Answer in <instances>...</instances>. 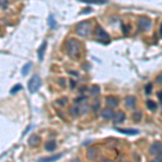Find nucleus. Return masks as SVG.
<instances>
[{"mask_svg":"<svg viewBox=\"0 0 162 162\" xmlns=\"http://www.w3.org/2000/svg\"><path fill=\"white\" fill-rule=\"evenodd\" d=\"M80 49H81V44L78 40L70 39L67 42V53H68V55L71 59H77V57H79Z\"/></svg>","mask_w":162,"mask_h":162,"instance_id":"f257e3e1","label":"nucleus"},{"mask_svg":"<svg viewBox=\"0 0 162 162\" xmlns=\"http://www.w3.org/2000/svg\"><path fill=\"white\" fill-rule=\"evenodd\" d=\"M91 30H92V25L88 21L80 22L76 26V32L80 37H88L89 35L91 34Z\"/></svg>","mask_w":162,"mask_h":162,"instance_id":"f03ea898","label":"nucleus"},{"mask_svg":"<svg viewBox=\"0 0 162 162\" xmlns=\"http://www.w3.org/2000/svg\"><path fill=\"white\" fill-rule=\"evenodd\" d=\"M40 86H41V79L38 75H35L30 78L29 82H28V90L30 93H36L39 90Z\"/></svg>","mask_w":162,"mask_h":162,"instance_id":"7ed1b4c3","label":"nucleus"},{"mask_svg":"<svg viewBox=\"0 0 162 162\" xmlns=\"http://www.w3.org/2000/svg\"><path fill=\"white\" fill-rule=\"evenodd\" d=\"M96 37L98 38L100 41H102L103 43H108L109 40H110V37H109V35L104 30L103 27L101 26H97L96 27Z\"/></svg>","mask_w":162,"mask_h":162,"instance_id":"20e7f679","label":"nucleus"},{"mask_svg":"<svg viewBox=\"0 0 162 162\" xmlns=\"http://www.w3.org/2000/svg\"><path fill=\"white\" fill-rule=\"evenodd\" d=\"M137 26L140 32H146V30L149 29L150 26H151V21H150L148 17H140L137 22Z\"/></svg>","mask_w":162,"mask_h":162,"instance_id":"39448f33","label":"nucleus"},{"mask_svg":"<svg viewBox=\"0 0 162 162\" xmlns=\"http://www.w3.org/2000/svg\"><path fill=\"white\" fill-rule=\"evenodd\" d=\"M149 151L151 155H155L157 157H162V143L155 142L154 144H151Z\"/></svg>","mask_w":162,"mask_h":162,"instance_id":"423d86ee","label":"nucleus"},{"mask_svg":"<svg viewBox=\"0 0 162 162\" xmlns=\"http://www.w3.org/2000/svg\"><path fill=\"white\" fill-rule=\"evenodd\" d=\"M86 157L91 161H95L100 157V149L97 147H91L86 150Z\"/></svg>","mask_w":162,"mask_h":162,"instance_id":"0eeeda50","label":"nucleus"},{"mask_svg":"<svg viewBox=\"0 0 162 162\" xmlns=\"http://www.w3.org/2000/svg\"><path fill=\"white\" fill-rule=\"evenodd\" d=\"M106 105L108 108H115L119 105V100L115 96H108L107 100H106Z\"/></svg>","mask_w":162,"mask_h":162,"instance_id":"6e6552de","label":"nucleus"},{"mask_svg":"<svg viewBox=\"0 0 162 162\" xmlns=\"http://www.w3.org/2000/svg\"><path fill=\"white\" fill-rule=\"evenodd\" d=\"M113 115H115V113H113V110L111 108H105V109L102 111L101 117L103 119H105V120H110V119L113 118Z\"/></svg>","mask_w":162,"mask_h":162,"instance_id":"1a4fd4ad","label":"nucleus"},{"mask_svg":"<svg viewBox=\"0 0 162 162\" xmlns=\"http://www.w3.org/2000/svg\"><path fill=\"white\" fill-rule=\"evenodd\" d=\"M124 119H125L124 113H122V111H119V113H115V115H113V122H115L116 124H118V123H122L123 121H124Z\"/></svg>","mask_w":162,"mask_h":162,"instance_id":"9d476101","label":"nucleus"},{"mask_svg":"<svg viewBox=\"0 0 162 162\" xmlns=\"http://www.w3.org/2000/svg\"><path fill=\"white\" fill-rule=\"evenodd\" d=\"M116 130L120 133H123V134L127 135H135L138 134V130H135V129H121V128H116Z\"/></svg>","mask_w":162,"mask_h":162,"instance_id":"9b49d317","label":"nucleus"},{"mask_svg":"<svg viewBox=\"0 0 162 162\" xmlns=\"http://www.w3.org/2000/svg\"><path fill=\"white\" fill-rule=\"evenodd\" d=\"M124 103H125V106H127V107L132 109V108H134L135 105H136V98L133 97V96H129V97L125 98Z\"/></svg>","mask_w":162,"mask_h":162,"instance_id":"f8f14e48","label":"nucleus"},{"mask_svg":"<svg viewBox=\"0 0 162 162\" xmlns=\"http://www.w3.org/2000/svg\"><path fill=\"white\" fill-rule=\"evenodd\" d=\"M40 142H41V138L38 135H32L28 140V143H29L30 146H38L40 144Z\"/></svg>","mask_w":162,"mask_h":162,"instance_id":"ddd939ff","label":"nucleus"},{"mask_svg":"<svg viewBox=\"0 0 162 162\" xmlns=\"http://www.w3.org/2000/svg\"><path fill=\"white\" fill-rule=\"evenodd\" d=\"M46 49H47V41H43L41 44V47H40L39 50H38V59H39L40 61L43 59V54H44Z\"/></svg>","mask_w":162,"mask_h":162,"instance_id":"4468645a","label":"nucleus"},{"mask_svg":"<svg viewBox=\"0 0 162 162\" xmlns=\"http://www.w3.org/2000/svg\"><path fill=\"white\" fill-rule=\"evenodd\" d=\"M62 156H63L62 154H59V155H54V156H51V157L44 158V159H40L38 162H54V161H56L57 159H59Z\"/></svg>","mask_w":162,"mask_h":162,"instance_id":"2eb2a0df","label":"nucleus"},{"mask_svg":"<svg viewBox=\"0 0 162 162\" xmlns=\"http://www.w3.org/2000/svg\"><path fill=\"white\" fill-rule=\"evenodd\" d=\"M44 148H46L47 151H53V150H55V148H56V143L54 142V140H49V142H47V144L44 145Z\"/></svg>","mask_w":162,"mask_h":162,"instance_id":"dca6fc26","label":"nucleus"},{"mask_svg":"<svg viewBox=\"0 0 162 162\" xmlns=\"http://www.w3.org/2000/svg\"><path fill=\"white\" fill-rule=\"evenodd\" d=\"M79 1H82V2L86 3H95V5H105L107 3L109 0H79Z\"/></svg>","mask_w":162,"mask_h":162,"instance_id":"f3484780","label":"nucleus"},{"mask_svg":"<svg viewBox=\"0 0 162 162\" xmlns=\"http://www.w3.org/2000/svg\"><path fill=\"white\" fill-rule=\"evenodd\" d=\"M146 106H147L148 109L151 110V111H154V110L157 109V104H156L154 101H151V100H148V101L146 102Z\"/></svg>","mask_w":162,"mask_h":162,"instance_id":"a211bd4d","label":"nucleus"},{"mask_svg":"<svg viewBox=\"0 0 162 162\" xmlns=\"http://www.w3.org/2000/svg\"><path fill=\"white\" fill-rule=\"evenodd\" d=\"M30 67H32V63H27V64L25 65L24 67H23V69H22L23 76H26V75L28 74V71H29Z\"/></svg>","mask_w":162,"mask_h":162,"instance_id":"6ab92c4d","label":"nucleus"},{"mask_svg":"<svg viewBox=\"0 0 162 162\" xmlns=\"http://www.w3.org/2000/svg\"><path fill=\"white\" fill-rule=\"evenodd\" d=\"M142 119V113L140 111H135V113H133V120L136 121V122H138V121Z\"/></svg>","mask_w":162,"mask_h":162,"instance_id":"aec40b11","label":"nucleus"},{"mask_svg":"<svg viewBox=\"0 0 162 162\" xmlns=\"http://www.w3.org/2000/svg\"><path fill=\"white\" fill-rule=\"evenodd\" d=\"M70 113H71V115L74 116V117H76V116H78L79 113H80V108L77 107V106H75V107H71L70 108Z\"/></svg>","mask_w":162,"mask_h":162,"instance_id":"412c9836","label":"nucleus"},{"mask_svg":"<svg viewBox=\"0 0 162 162\" xmlns=\"http://www.w3.org/2000/svg\"><path fill=\"white\" fill-rule=\"evenodd\" d=\"M49 26L52 27V28H54V27L56 26V22L54 20L53 15H50V17H49Z\"/></svg>","mask_w":162,"mask_h":162,"instance_id":"4be33fe9","label":"nucleus"},{"mask_svg":"<svg viewBox=\"0 0 162 162\" xmlns=\"http://www.w3.org/2000/svg\"><path fill=\"white\" fill-rule=\"evenodd\" d=\"M90 92H91L92 95H97L98 93H100V88H98L97 86H94L91 88V90H90Z\"/></svg>","mask_w":162,"mask_h":162,"instance_id":"5701e85b","label":"nucleus"},{"mask_svg":"<svg viewBox=\"0 0 162 162\" xmlns=\"http://www.w3.org/2000/svg\"><path fill=\"white\" fill-rule=\"evenodd\" d=\"M20 90H22V86L21 84H16L15 86H13L12 89H11V93L12 94H14V93H16V92H19Z\"/></svg>","mask_w":162,"mask_h":162,"instance_id":"b1692460","label":"nucleus"},{"mask_svg":"<svg viewBox=\"0 0 162 162\" xmlns=\"http://www.w3.org/2000/svg\"><path fill=\"white\" fill-rule=\"evenodd\" d=\"M152 88H154V86H152L151 83L147 84V86H145V93H146V94H150V93H151Z\"/></svg>","mask_w":162,"mask_h":162,"instance_id":"393cba45","label":"nucleus"},{"mask_svg":"<svg viewBox=\"0 0 162 162\" xmlns=\"http://www.w3.org/2000/svg\"><path fill=\"white\" fill-rule=\"evenodd\" d=\"M86 96H81V97H78L75 100V102L76 103H82V102H86Z\"/></svg>","mask_w":162,"mask_h":162,"instance_id":"a878e982","label":"nucleus"},{"mask_svg":"<svg viewBox=\"0 0 162 162\" xmlns=\"http://www.w3.org/2000/svg\"><path fill=\"white\" fill-rule=\"evenodd\" d=\"M92 108H93V110H94V111H97L98 109H100V102L96 101L95 104H93V107H92Z\"/></svg>","mask_w":162,"mask_h":162,"instance_id":"bb28decb","label":"nucleus"},{"mask_svg":"<svg viewBox=\"0 0 162 162\" xmlns=\"http://www.w3.org/2000/svg\"><path fill=\"white\" fill-rule=\"evenodd\" d=\"M8 5V0H0V8H5Z\"/></svg>","mask_w":162,"mask_h":162,"instance_id":"cd10ccee","label":"nucleus"},{"mask_svg":"<svg viewBox=\"0 0 162 162\" xmlns=\"http://www.w3.org/2000/svg\"><path fill=\"white\" fill-rule=\"evenodd\" d=\"M66 102H67V100L64 97V98H63V100H59V101H57V102H56V104H57V105H59V106H63L65 103H66Z\"/></svg>","mask_w":162,"mask_h":162,"instance_id":"c85d7f7f","label":"nucleus"},{"mask_svg":"<svg viewBox=\"0 0 162 162\" xmlns=\"http://www.w3.org/2000/svg\"><path fill=\"white\" fill-rule=\"evenodd\" d=\"M156 81H157V83H158V84H161V83H162V74H160L159 76L157 77Z\"/></svg>","mask_w":162,"mask_h":162,"instance_id":"c756f323","label":"nucleus"},{"mask_svg":"<svg viewBox=\"0 0 162 162\" xmlns=\"http://www.w3.org/2000/svg\"><path fill=\"white\" fill-rule=\"evenodd\" d=\"M158 98H159V101L161 102V104H162V91H159L158 92Z\"/></svg>","mask_w":162,"mask_h":162,"instance_id":"7c9ffc66","label":"nucleus"},{"mask_svg":"<svg viewBox=\"0 0 162 162\" xmlns=\"http://www.w3.org/2000/svg\"><path fill=\"white\" fill-rule=\"evenodd\" d=\"M100 162H113L111 159H108V158H103Z\"/></svg>","mask_w":162,"mask_h":162,"instance_id":"2f4dec72","label":"nucleus"},{"mask_svg":"<svg viewBox=\"0 0 162 162\" xmlns=\"http://www.w3.org/2000/svg\"><path fill=\"white\" fill-rule=\"evenodd\" d=\"M150 162H162V158L161 157H158V158H156V159L151 160Z\"/></svg>","mask_w":162,"mask_h":162,"instance_id":"473e14b6","label":"nucleus"},{"mask_svg":"<svg viewBox=\"0 0 162 162\" xmlns=\"http://www.w3.org/2000/svg\"><path fill=\"white\" fill-rule=\"evenodd\" d=\"M92 11L91 8H86V9H84L83 11H82V13H90Z\"/></svg>","mask_w":162,"mask_h":162,"instance_id":"72a5a7b5","label":"nucleus"},{"mask_svg":"<svg viewBox=\"0 0 162 162\" xmlns=\"http://www.w3.org/2000/svg\"><path fill=\"white\" fill-rule=\"evenodd\" d=\"M71 162H80V160H79L78 158H75V159L71 160Z\"/></svg>","mask_w":162,"mask_h":162,"instance_id":"f704fd0d","label":"nucleus"},{"mask_svg":"<svg viewBox=\"0 0 162 162\" xmlns=\"http://www.w3.org/2000/svg\"><path fill=\"white\" fill-rule=\"evenodd\" d=\"M160 36L162 37V25L160 26Z\"/></svg>","mask_w":162,"mask_h":162,"instance_id":"c9c22d12","label":"nucleus"}]
</instances>
